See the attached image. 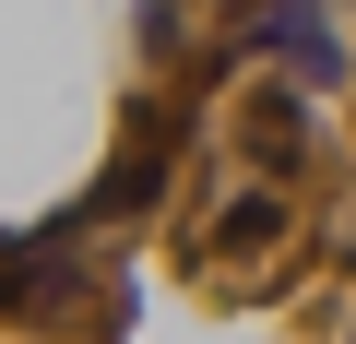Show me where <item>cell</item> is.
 <instances>
[{
    "label": "cell",
    "instance_id": "obj_1",
    "mask_svg": "<svg viewBox=\"0 0 356 344\" xmlns=\"http://www.w3.org/2000/svg\"><path fill=\"white\" fill-rule=\"evenodd\" d=\"M250 48L297 60L309 83H344V36L321 24V0H261V13H250Z\"/></svg>",
    "mask_w": 356,
    "mask_h": 344
},
{
    "label": "cell",
    "instance_id": "obj_2",
    "mask_svg": "<svg viewBox=\"0 0 356 344\" xmlns=\"http://www.w3.org/2000/svg\"><path fill=\"white\" fill-rule=\"evenodd\" d=\"M250 154H261V166H297V154H309V95H261V107H250Z\"/></svg>",
    "mask_w": 356,
    "mask_h": 344
}]
</instances>
